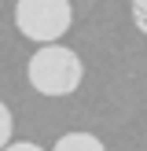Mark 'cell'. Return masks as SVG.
Segmentation results:
<instances>
[{"instance_id": "3", "label": "cell", "mask_w": 147, "mask_h": 151, "mask_svg": "<svg viewBox=\"0 0 147 151\" xmlns=\"http://www.w3.org/2000/svg\"><path fill=\"white\" fill-rule=\"evenodd\" d=\"M51 151H107V147H103V140L92 137V133H63Z\"/></svg>"}, {"instance_id": "1", "label": "cell", "mask_w": 147, "mask_h": 151, "mask_svg": "<svg viewBox=\"0 0 147 151\" xmlns=\"http://www.w3.org/2000/svg\"><path fill=\"white\" fill-rule=\"evenodd\" d=\"M26 78L41 96H70L81 88L85 66H81L77 52L63 48V44H41L26 63Z\"/></svg>"}, {"instance_id": "4", "label": "cell", "mask_w": 147, "mask_h": 151, "mask_svg": "<svg viewBox=\"0 0 147 151\" xmlns=\"http://www.w3.org/2000/svg\"><path fill=\"white\" fill-rule=\"evenodd\" d=\"M11 111H7V103H0V151L11 144Z\"/></svg>"}, {"instance_id": "5", "label": "cell", "mask_w": 147, "mask_h": 151, "mask_svg": "<svg viewBox=\"0 0 147 151\" xmlns=\"http://www.w3.org/2000/svg\"><path fill=\"white\" fill-rule=\"evenodd\" d=\"M132 22H136V29L147 37V0H132Z\"/></svg>"}, {"instance_id": "2", "label": "cell", "mask_w": 147, "mask_h": 151, "mask_svg": "<svg viewBox=\"0 0 147 151\" xmlns=\"http://www.w3.org/2000/svg\"><path fill=\"white\" fill-rule=\"evenodd\" d=\"M74 7L70 0H19L15 4V26L33 44H55L70 29Z\"/></svg>"}, {"instance_id": "6", "label": "cell", "mask_w": 147, "mask_h": 151, "mask_svg": "<svg viewBox=\"0 0 147 151\" xmlns=\"http://www.w3.org/2000/svg\"><path fill=\"white\" fill-rule=\"evenodd\" d=\"M4 151H44L41 144H7Z\"/></svg>"}]
</instances>
